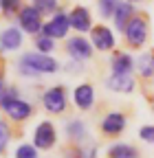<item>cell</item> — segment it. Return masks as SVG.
Returning a JSON list of instances; mask_svg holds the SVG:
<instances>
[{
	"label": "cell",
	"mask_w": 154,
	"mask_h": 158,
	"mask_svg": "<svg viewBox=\"0 0 154 158\" xmlns=\"http://www.w3.org/2000/svg\"><path fill=\"white\" fill-rule=\"evenodd\" d=\"M57 70V62L51 55H42V53H24L20 59V73L31 77V75H46V73H55Z\"/></svg>",
	"instance_id": "6da1fadb"
},
{
	"label": "cell",
	"mask_w": 154,
	"mask_h": 158,
	"mask_svg": "<svg viewBox=\"0 0 154 158\" xmlns=\"http://www.w3.org/2000/svg\"><path fill=\"white\" fill-rule=\"evenodd\" d=\"M123 33L128 37V44L130 46H141L148 40V20L143 15H132L130 22L123 29Z\"/></svg>",
	"instance_id": "7a4b0ae2"
},
{
	"label": "cell",
	"mask_w": 154,
	"mask_h": 158,
	"mask_svg": "<svg viewBox=\"0 0 154 158\" xmlns=\"http://www.w3.org/2000/svg\"><path fill=\"white\" fill-rule=\"evenodd\" d=\"M57 143V132L51 121H42L33 132V147L35 149H51Z\"/></svg>",
	"instance_id": "3957f363"
},
{
	"label": "cell",
	"mask_w": 154,
	"mask_h": 158,
	"mask_svg": "<svg viewBox=\"0 0 154 158\" xmlns=\"http://www.w3.org/2000/svg\"><path fill=\"white\" fill-rule=\"evenodd\" d=\"M68 29H71V24H68V18H66V13H62V11H57L46 24H42V35L44 37H49V40H55V37H66V33H68Z\"/></svg>",
	"instance_id": "277c9868"
},
{
	"label": "cell",
	"mask_w": 154,
	"mask_h": 158,
	"mask_svg": "<svg viewBox=\"0 0 154 158\" xmlns=\"http://www.w3.org/2000/svg\"><path fill=\"white\" fill-rule=\"evenodd\" d=\"M18 24H20V31H27V33H40L42 29V15L37 13L31 5L29 7H22L18 11Z\"/></svg>",
	"instance_id": "5b68a950"
},
{
	"label": "cell",
	"mask_w": 154,
	"mask_h": 158,
	"mask_svg": "<svg viewBox=\"0 0 154 158\" xmlns=\"http://www.w3.org/2000/svg\"><path fill=\"white\" fill-rule=\"evenodd\" d=\"M42 103L49 112L53 114H62L64 108H66V94H64V88L62 86H55V88H49L44 94H42Z\"/></svg>",
	"instance_id": "8992f818"
},
{
	"label": "cell",
	"mask_w": 154,
	"mask_h": 158,
	"mask_svg": "<svg viewBox=\"0 0 154 158\" xmlns=\"http://www.w3.org/2000/svg\"><path fill=\"white\" fill-rule=\"evenodd\" d=\"M66 51H68L71 59H75V62H86L92 55V46L86 37H71L66 42Z\"/></svg>",
	"instance_id": "52a82bcc"
},
{
	"label": "cell",
	"mask_w": 154,
	"mask_h": 158,
	"mask_svg": "<svg viewBox=\"0 0 154 158\" xmlns=\"http://www.w3.org/2000/svg\"><path fill=\"white\" fill-rule=\"evenodd\" d=\"M90 46L95 48H99V51H110L114 46V35L108 27L99 24V27H95L90 31Z\"/></svg>",
	"instance_id": "ba28073f"
},
{
	"label": "cell",
	"mask_w": 154,
	"mask_h": 158,
	"mask_svg": "<svg viewBox=\"0 0 154 158\" xmlns=\"http://www.w3.org/2000/svg\"><path fill=\"white\" fill-rule=\"evenodd\" d=\"M126 123H128V118L121 112H110L101 121V132L106 136H117V134H121L126 130Z\"/></svg>",
	"instance_id": "9c48e42d"
},
{
	"label": "cell",
	"mask_w": 154,
	"mask_h": 158,
	"mask_svg": "<svg viewBox=\"0 0 154 158\" xmlns=\"http://www.w3.org/2000/svg\"><path fill=\"white\" fill-rule=\"evenodd\" d=\"M68 18V24L75 29V31H90V11L86 9V7H73L71 9V13L66 15Z\"/></svg>",
	"instance_id": "30bf717a"
},
{
	"label": "cell",
	"mask_w": 154,
	"mask_h": 158,
	"mask_svg": "<svg viewBox=\"0 0 154 158\" xmlns=\"http://www.w3.org/2000/svg\"><path fill=\"white\" fill-rule=\"evenodd\" d=\"M22 42H24V37H22V31L18 29V27H7L2 33H0V46H2L5 51L20 48Z\"/></svg>",
	"instance_id": "8fae6325"
},
{
	"label": "cell",
	"mask_w": 154,
	"mask_h": 158,
	"mask_svg": "<svg viewBox=\"0 0 154 158\" xmlns=\"http://www.w3.org/2000/svg\"><path fill=\"white\" fill-rule=\"evenodd\" d=\"M73 99H75V106L79 110H90L92 103H95V90L90 84H82L77 86L75 92H73Z\"/></svg>",
	"instance_id": "7c38bea8"
},
{
	"label": "cell",
	"mask_w": 154,
	"mask_h": 158,
	"mask_svg": "<svg viewBox=\"0 0 154 158\" xmlns=\"http://www.w3.org/2000/svg\"><path fill=\"white\" fill-rule=\"evenodd\" d=\"M132 13H134V5H132V2H117V5H114V11H112V15H114V27H117L119 31H123L126 24L130 22Z\"/></svg>",
	"instance_id": "4fadbf2b"
},
{
	"label": "cell",
	"mask_w": 154,
	"mask_h": 158,
	"mask_svg": "<svg viewBox=\"0 0 154 158\" xmlns=\"http://www.w3.org/2000/svg\"><path fill=\"white\" fill-rule=\"evenodd\" d=\"M110 66H112V75H130L134 68V62L128 53H114L110 59Z\"/></svg>",
	"instance_id": "5bb4252c"
},
{
	"label": "cell",
	"mask_w": 154,
	"mask_h": 158,
	"mask_svg": "<svg viewBox=\"0 0 154 158\" xmlns=\"http://www.w3.org/2000/svg\"><path fill=\"white\" fill-rule=\"evenodd\" d=\"M13 121H27V118L33 114V108L29 101H22V99H18V101H13L7 110H5Z\"/></svg>",
	"instance_id": "9a60e30c"
},
{
	"label": "cell",
	"mask_w": 154,
	"mask_h": 158,
	"mask_svg": "<svg viewBox=\"0 0 154 158\" xmlns=\"http://www.w3.org/2000/svg\"><path fill=\"white\" fill-rule=\"evenodd\" d=\"M106 84L110 90H117V92H132L134 90V79L130 75H112Z\"/></svg>",
	"instance_id": "2e32d148"
},
{
	"label": "cell",
	"mask_w": 154,
	"mask_h": 158,
	"mask_svg": "<svg viewBox=\"0 0 154 158\" xmlns=\"http://www.w3.org/2000/svg\"><path fill=\"white\" fill-rule=\"evenodd\" d=\"M108 158H139V149L128 143H117L108 149Z\"/></svg>",
	"instance_id": "e0dca14e"
},
{
	"label": "cell",
	"mask_w": 154,
	"mask_h": 158,
	"mask_svg": "<svg viewBox=\"0 0 154 158\" xmlns=\"http://www.w3.org/2000/svg\"><path fill=\"white\" fill-rule=\"evenodd\" d=\"M66 136L73 138V141H82L86 136V125L82 121H77V118L71 121V123H66Z\"/></svg>",
	"instance_id": "ac0fdd59"
},
{
	"label": "cell",
	"mask_w": 154,
	"mask_h": 158,
	"mask_svg": "<svg viewBox=\"0 0 154 158\" xmlns=\"http://www.w3.org/2000/svg\"><path fill=\"white\" fill-rule=\"evenodd\" d=\"M139 73L145 79L152 77V73H154V57H152V53H143L139 57Z\"/></svg>",
	"instance_id": "d6986e66"
},
{
	"label": "cell",
	"mask_w": 154,
	"mask_h": 158,
	"mask_svg": "<svg viewBox=\"0 0 154 158\" xmlns=\"http://www.w3.org/2000/svg\"><path fill=\"white\" fill-rule=\"evenodd\" d=\"M20 99V92H18V88H5L2 94H0V108L7 110L13 101H18Z\"/></svg>",
	"instance_id": "ffe728a7"
},
{
	"label": "cell",
	"mask_w": 154,
	"mask_h": 158,
	"mask_svg": "<svg viewBox=\"0 0 154 158\" xmlns=\"http://www.w3.org/2000/svg\"><path fill=\"white\" fill-rule=\"evenodd\" d=\"M35 46H37V51H40L42 55H46V53H51L55 48V42L49 40V37H44V35H37L35 37Z\"/></svg>",
	"instance_id": "44dd1931"
},
{
	"label": "cell",
	"mask_w": 154,
	"mask_h": 158,
	"mask_svg": "<svg viewBox=\"0 0 154 158\" xmlns=\"http://www.w3.org/2000/svg\"><path fill=\"white\" fill-rule=\"evenodd\" d=\"M31 7L42 15V13H51V11H55V9H57V2H53V0H37V2H33Z\"/></svg>",
	"instance_id": "7402d4cb"
},
{
	"label": "cell",
	"mask_w": 154,
	"mask_h": 158,
	"mask_svg": "<svg viewBox=\"0 0 154 158\" xmlns=\"http://www.w3.org/2000/svg\"><path fill=\"white\" fill-rule=\"evenodd\" d=\"M15 158H37V149L29 143H22L15 149Z\"/></svg>",
	"instance_id": "603a6c76"
},
{
	"label": "cell",
	"mask_w": 154,
	"mask_h": 158,
	"mask_svg": "<svg viewBox=\"0 0 154 158\" xmlns=\"http://www.w3.org/2000/svg\"><path fill=\"white\" fill-rule=\"evenodd\" d=\"M9 136H11V132H9V125H7L5 121H0V154H2V152L7 149Z\"/></svg>",
	"instance_id": "cb8c5ba5"
},
{
	"label": "cell",
	"mask_w": 154,
	"mask_h": 158,
	"mask_svg": "<svg viewBox=\"0 0 154 158\" xmlns=\"http://www.w3.org/2000/svg\"><path fill=\"white\" fill-rule=\"evenodd\" d=\"M0 9H2V13H15L20 11V5L15 0H0Z\"/></svg>",
	"instance_id": "d4e9b609"
},
{
	"label": "cell",
	"mask_w": 154,
	"mask_h": 158,
	"mask_svg": "<svg viewBox=\"0 0 154 158\" xmlns=\"http://www.w3.org/2000/svg\"><path fill=\"white\" fill-rule=\"evenodd\" d=\"M114 0H104V2H99V11H101V15L106 18V15H112V11H114Z\"/></svg>",
	"instance_id": "484cf974"
},
{
	"label": "cell",
	"mask_w": 154,
	"mask_h": 158,
	"mask_svg": "<svg viewBox=\"0 0 154 158\" xmlns=\"http://www.w3.org/2000/svg\"><path fill=\"white\" fill-rule=\"evenodd\" d=\"M139 136L143 138V141H148V143H150V141H152V127H150V125H145V127L139 132Z\"/></svg>",
	"instance_id": "4316f807"
},
{
	"label": "cell",
	"mask_w": 154,
	"mask_h": 158,
	"mask_svg": "<svg viewBox=\"0 0 154 158\" xmlns=\"http://www.w3.org/2000/svg\"><path fill=\"white\" fill-rule=\"evenodd\" d=\"M2 90H5V86H2V79H0V94H2Z\"/></svg>",
	"instance_id": "83f0119b"
}]
</instances>
